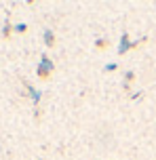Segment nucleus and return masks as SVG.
I'll use <instances>...</instances> for the list:
<instances>
[{"label": "nucleus", "mask_w": 156, "mask_h": 160, "mask_svg": "<svg viewBox=\"0 0 156 160\" xmlns=\"http://www.w3.org/2000/svg\"><path fill=\"white\" fill-rule=\"evenodd\" d=\"M51 72V63H49V59H42V65L38 68V74H49Z\"/></svg>", "instance_id": "1"}]
</instances>
